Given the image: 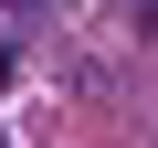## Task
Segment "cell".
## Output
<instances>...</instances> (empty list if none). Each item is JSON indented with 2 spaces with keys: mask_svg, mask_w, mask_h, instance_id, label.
<instances>
[{
  "mask_svg": "<svg viewBox=\"0 0 158 148\" xmlns=\"http://www.w3.org/2000/svg\"><path fill=\"white\" fill-rule=\"evenodd\" d=\"M137 32H148V42H158V0H137Z\"/></svg>",
  "mask_w": 158,
  "mask_h": 148,
  "instance_id": "6da1fadb",
  "label": "cell"
},
{
  "mask_svg": "<svg viewBox=\"0 0 158 148\" xmlns=\"http://www.w3.org/2000/svg\"><path fill=\"white\" fill-rule=\"evenodd\" d=\"M0 148H11V137H0Z\"/></svg>",
  "mask_w": 158,
  "mask_h": 148,
  "instance_id": "7a4b0ae2",
  "label": "cell"
}]
</instances>
